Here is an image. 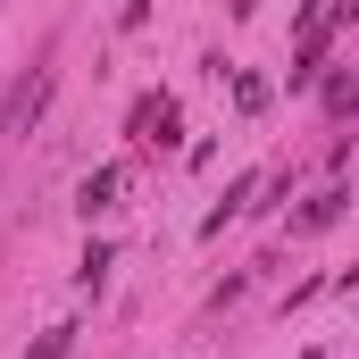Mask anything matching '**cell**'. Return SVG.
<instances>
[{
    "label": "cell",
    "instance_id": "6da1fadb",
    "mask_svg": "<svg viewBox=\"0 0 359 359\" xmlns=\"http://www.w3.org/2000/svg\"><path fill=\"white\" fill-rule=\"evenodd\" d=\"M50 84H59V67H50V50H42V59H34V67L17 76V84L0 92V142H8L17 126H25V134L42 126V109H50Z\"/></svg>",
    "mask_w": 359,
    "mask_h": 359
},
{
    "label": "cell",
    "instance_id": "7a4b0ae2",
    "mask_svg": "<svg viewBox=\"0 0 359 359\" xmlns=\"http://www.w3.org/2000/svg\"><path fill=\"white\" fill-rule=\"evenodd\" d=\"M126 134H134V151H176L184 142V109L168 100V92H142L134 117H126Z\"/></svg>",
    "mask_w": 359,
    "mask_h": 359
},
{
    "label": "cell",
    "instance_id": "3957f363",
    "mask_svg": "<svg viewBox=\"0 0 359 359\" xmlns=\"http://www.w3.org/2000/svg\"><path fill=\"white\" fill-rule=\"evenodd\" d=\"M117 192H126V168H92L84 184H76V217H109V209H117Z\"/></svg>",
    "mask_w": 359,
    "mask_h": 359
},
{
    "label": "cell",
    "instance_id": "277c9868",
    "mask_svg": "<svg viewBox=\"0 0 359 359\" xmlns=\"http://www.w3.org/2000/svg\"><path fill=\"white\" fill-rule=\"evenodd\" d=\"M343 209H351V192L326 184V192H309V201L292 209V234H326V226H343Z\"/></svg>",
    "mask_w": 359,
    "mask_h": 359
},
{
    "label": "cell",
    "instance_id": "5b68a950",
    "mask_svg": "<svg viewBox=\"0 0 359 359\" xmlns=\"http://www.w3.org/2000/svg\"><path fill=\"white\" fill-rule=\"evenodd\" d=\"M318 92H326V117H334V126L359 109V76L351 67H318Z\"/></svg>",
    "mask_w": 359,
    "mask_h": 359
},
{
    "label": "cell",
    "instance_id": "8992f818",
    "mask_svg": "<svg viewBox=\"0 0 359 359\" xmlns=\"http://www.w3.org/2000/svg\"><path fill=\"white\" fill-rule=\"evenodd\" d=\"M251 192H259V176H234V184H226V201H217V209L201 217V234H226V226H234V217L251 209Z\"/></svg>",
    "mask_w": 359,
    "mask_h": 359
},
{
    "label": "cell",
    "instance_id": "52a82bcc",
    "mask_svg": "<svg viewBox=\"0 0 359 359\" xmlns=\"http://www.w3.org/2000/svg\"><path fill=\"white\" fill-rule=\"evenodd\" d=\"M25 359H76V326H42V334L25 343Z\"/></svg>",
    "mask_w": 359,
    "mask_h": 359
},
{
    "label": "cell",
    "instance_id": "ba28073f",
    "mask_svg": "<svg viewBox=\"0 0 359 359\" xmlns=\"http://www.w3.org/2000/svg\"><path fill=\"white\" fill-rule=\"evenodd\" d=\"M76 284H84V292H100V284H109V243H84V259H76Z\"/></svg>",
    "mask_w": 359,
    "mask_h": 359
},
{
    "label": "cell",
    "instance_id": "9c48e42d",
    "mask_svg": "<svg viewBox=\"0 0 359 359\" xmlns=\"http://www.w3.org/2000/svg\"><path fill=\"white\" fill-rule=\"evenodd\" d=\"M234 109L259 117V109H268V84H259V76H234Z\"/></svg>",
    "mask_w": 359,
    "mask_h": 359
},
{
    "label": "cell",
    "instance_id": "30bf717a",
    "mask_svg": "<svg viewBox=\"0 0 359 359\" xmlns=\"http://www.w3.org/2000/svg\"><path fill=\"white\" fill-rule=\"evenodd\" d=\"M151 8H159V0H126V8H117V34H142V25H151Z\"/></svg>",
    "mask_w": 359,
    "mask_h": 359
}]
</instances>
